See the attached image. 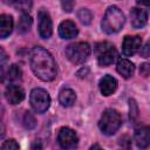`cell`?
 Returning <instances> with one entry per match:
<instances>
[{
  "instance_id": "5",
  "label": "cell",
  "mask_w": 150,
  "mask_h": 150,
  "mask_svg": "<svg viewBox=\"0 0 150 150\" xmlns=\"http://www.w3.org/2000/svg\"><path fill=\"white\" fill-rule=\"evenodd\" d=\"M95 52L97 54V62L102 67L110 66L117 59V50L109 42H100L95 47Z\"/></svg>"
},
{
  "instance_id": "10",
  "label": "cell",
  "mask_w": 150,
  "mask_h": 150,
  "mask_svg": "<svg viewBox=\"0 0 150 150\" xmlns=\"http://www.w3.org/2000/svg\"><path fill=\"white\" fill-rule=\"evenodd\" d=\"M6 100L11 104H19L25 98V90L16 84H9L5 91Z\"/></svg>"
},
{
  "instance_id": "11",
  "label": "cell",
  "mask_w": 150,
  "mask_h": 150,
  "mask_svg": "<svg viewBox=\"0 0 150 150\" xmlns=\"http://www.w3.org/2000/svg\"><path fill=\"white\" fill-rule=\"evenodd\" d=\"M79 34V29L76 27V25L70 21V20H64L60 23L59 26V35L62 39L69 40V39H74L76 35Z\"/></svg>"
},
{
  "instance_id": "4",
  "label": "cell",
  "mask_w": 150,
  "mask_h": 150,
  "mask_svg": "<svg viewBox=\"0 0 150 150\" xmlns=\"http://www.w3.org/2000/svg\"><path fill=\"white\" fill-rule=\"evenodd\" d=\"M90 55V46L87 42H75L66 48L67 59L74 64H81Z\"/></svg>"
},
{
  "instance_id": "7",
  "label": "cell",
  "mask_w": 150,
  "mask_h": 150,
  "mask_svg": "<svg viewBox=\"0 0 150 150\" xmlns=\"http://www.w3.org/2000/svg\"><path fill=\"white\" fill-rule=\"evenodd\" d=\"M77 135L76 132L68 128V127H63L60 129L59 134H57V143L60 144L61 148L63 149H71L75 148L77 145Z\"/></svg>"
},
{
  "instance_id": "23",
  "label": "cell",
  "mask_w": 150,
  "mask_h": 150,
  "mask_svg": "<svg viewBox=\"0 0 150 150\" xmlns=\"http://www.w3.org/2000/svg\"><path fill=\"white\" fill-rule=\"evenodd\" d=\"M74 5H75V0H61L62 9L67 13H70L74 9Z\"/></svg>"
},
{
  "instance_id": "17",
  "label": "cell",
  "mask_w": 150,
  "mask_h": 150,
  "mask_svg": "<svg viewBox=\"0 0 150 150\" xmlns=\"http://www.w3.org/2000/svg\"><path fill=\"white\" fill-rule=\"evenodd\" d=\"M59 101L63 107H71L76 101V94L70 88H63L59 94Z\"/></svg>"
},
{
  "instance_id": "16",
  "label": "cell",
  "mask_w": 150,
  "mask_h": 150,
  "mask_svg": "<svg viewBox=\"0 0 150 150\" xmlns=\"http://www.w3.org/2000/svg\"><path fill=\"white\" fill-rule=\"evenodd\" d=\"M14 21L11 15H0V39H6L13 30Z\"/></svg>"
},
{
  "instance_id": "21",
  "label": "cell",
  "mask_w": 150,
  "mask_h": 150,
  "mask_svg": "<svg viewBox=\"0 0 150 150\" xmlns=\"http://www.w3.org/2000/svg\"><path fill=\"white\" fill-rule=\"evenodd\" d=\"M22 122H23V125H25V128H26V129H33V128L36 125L35 117H34L29 111H27V112L25 114Z\"/></svg>"
},
{
  "instance_id": "26",
  "label": "cell",
  "mask_w": 150,
  "mask_h": 150,
  "mask_svg": "<svg viewBox=\"0 0 150 150\" xmlns=\"http://www.w3.org/2000/svg\"><path fill=\"white\" fill-rule=\"evenodd\" d=\"M6 79V71L2 66H0V82H4Z\"/></svg>"
},
{
  "instance_id": "20",
  "label": "cell",
  "mask_w": 150,
  "mask_h": 150,
  "mask_svg": "<svg viewBox=\"0 0 150 150\" xmlns=\"http://www.w3.org/2000/svg\"><path fill=\"white\" fill-rule=\"evenodd\" d=\"M77 18H79V20H80L83 25H89V23L91 22V20H93V14H91V12H90L89 9L82 8V9L79 11Z\"/></svg>"
},
{
  "instance_id": "25",
  "label": "cell",
  "mask_w": 150,
  "mask_h": 150,
  "mask_svg": "<svg viewBox=\"0 0 150 150\" xmlns=\"http://www.w3.org/2000/svg\"><path fill=\"white\" fill-rule=\"evenodd\" d=\"M139 73H141V75H143V76L146 77L149 75V73H150V66H149V63H143L141 66V68H139Z\"/></svg>"
},
{
  "instance_id": "30",
  "label": "cell",
  "mask_w": 150,
  "mask_h": 150,
  "mask_svg": "<svg viewBox=\"0 0 150 150\" xmlns=\"http://www.w3.org/2000/svg\"><path fill=\"white\" fill-rule=\"evenodd\" d=\"M5 4H8V5H13V4H16V2H20L21 0H2Z\"/></svg>"
},
{
  "instance_id": "3",
  "label": "cell",
  "mask_w": 150,
  "mask_h": 150,
  "mask_svg": "<svg viewBox=\"0 0 150 150\" xmlns=\"http://www.w3.org/2000/svg\"><path fill=\"white\" fill-rule=\"evenodd\" d=\"M121 125H122V117L120 112L115 109H107L102 114L101 120L98 122L100 130L102 131V134L107 136L114 135L120 129Z\"/></svg>"
},
{
  "instance_id": "8",
  "label": "cell",
  "mask_w": 150,
  "mask_h": 150,
  "mask_svg": "<svg viewBox=\"0 0 150 150\" xmlns=\"http://www.w3.org/2000/svg\"><path fill=\"white\" fill-rule=\"evenodd\" d=\"M39 19V34L42 39H49L53 33V23L49 13L46 9H40L38 12Z\"/></svg>"
},
{
  "instance_id": "27",
  "label": "cell",
  "mask_w": 150,
  "mask_h": 150,
  "mask_svg": "<svg viewBox=\"0 0 150 150\" xmlns=\"http://www.w3.org/2000/svg\"><path fill=\"white\" fill-rule=\"evenodd\" d=\"M141 54L143 55V57H148V56H149V43H146V45L144 46V50L141 52Z\"/></svg>"
},
{
  "instance_id": "28",
  "label": "cell",
  "mask_w": 150,
  "mask_h": 150,
  "mask_svg": "<svg viewBox=\"0 0 150 150\" xmlns=\"http://www.w3.org/2000/svg\"><path fill=\"white\" fill-rule=\"evenodd\" d=\"M137 4L139 5H144L145 7H148L150 5V0H137Z\"/></svg>"
},
{
  "instance_id": "15",
  "label": "cell",
  "mask_w": 150,
  "mask_h": 150,
  "mask_svg": "<svg viewBox=\"0 0 150 150\" xmlns=\"http://www.w3.org/2000/svg\"><path fill=\"white\" fill-rule=\"evenodd\" d=\"M116 69L118 71L120 75H122L124 79H129L134 75L135 73V66L134 63L128 60V59H120L117 61V66H116Z\"/></svg>"
},
{
  "instance_id": "2",
  "label": "cell",
  "mask_w": 150,
  "mask_h": 150,
  "mask_svg": "<svg viewBox=\"0 0 150 150\" xmlns=\"http://www.w3.org/2000/svg\"><path fill=\"white\" fill-rule=\"evenodd\" d=\"M125 23V16L122 11L116 6H110L103 16L102 29L107 34H115L120 32Z\"/></svg>"
},
{
  "instance_id": "13",
  "label": "cell",
  "mask_w": 150,
  "mask_h": 150,
  "mask_svg": "<svg viewBox=\"0 0 150 150\" xmlns=\"http://www.w3.org/2000/svg\"><path fill=\"white\" fill-rule=\"evenodd\" d=\"M131 25L134 28H142L148 22V13L141 8H132L130 12Z\"/></svg>"
},
{
  "instance_id": "9",
  "label": "cell",
  "mask_w": 150,
  "mask_h": 150,
  "mask_svg": "<svg viewBox=\"0 0 150 150\" xmlns=\"http://www.w3.org/2000/svg\"><path fill=\"white\" fill-rule=\"evenodd\" d=\"M142 46V39L139 36H129L127 35L122 43V53L124 56L135 55Z\"/></svg>"
},
{
  "instance_id": "24",
  "label": "cell",
  "mask_w": 150,
  "mask_h": 150,
  "mask_svg": "<svg viewBox=\"0 0 150 150\" xmlns=\"http://www.w3.org/2000/svg\"><path fill=\"white\" fill-rule=\"evenodd\" d=\"M1 148H2V149H19L20 145H19V143H18L15 139L11 138V139L5 141V142L2 143V145H1Z\"/></svg>"
},
{
  "instance_id": "1",
  "label": "cell",
  "mask_w": 150,
  "mask_h": 150,
  "mask_svg": "<svg viewBox=\"0 0 150 150\" xmlns=\"http://www.w3.org/2000/svg\"><path fill=\"white\" fill-rule=\"evenodd\" d=\"M30 68L41 81L48 82L56 77V63L52 54L42 47H34L30 53Z\"/></svg>"
},
{
  "instance_id": "19",
  "label": "cell",
  "mask_w": 150,
  "mask_h": 150,
  "mask_svg": "<svg viewBox=\"0 0 150 150\" xmlns=\"http://www.w3.org/2000/svg\"><path fill=\"white\" fill-rule=\"evenodd\" d=\"M6 77H7L8 80H11V81H15V80L21 79V69L19 68V66L12 64V66L8 68L7 73H6Z\"/></svg>"
},
{
  "instance_id": "29",
  "label": "cell",
  "mask_w": 150,
  "mask_h": 150,
  "mask_svg": "<svg viewBox=\"0 0 150 150\" xmlns=\"http://www.w3.org/2000/svg\"><path fill=\"white\" fill-rule=\"evenodd\" d=\"M5 135V125L2 124V122H0V138Z\"/></svg>"
},
{
  "instance_id": "6",
  "label": "cell",
  "mask_w": 150,
  "mask_h": 150,
  "mask_svg": "<svg viewBox=\"0 0 150 150\" xmlns=\"http://www.w3.org/2000/svg\"><path fill=\"white\" fill-rule=\"evenodd\" d=\"M29 102L32 108L38 114H43L50 105V96L42 88H35L30 91Z\"/></svg>"
},
{
  "instance_id": "18",
  "label": "cell",
  "mask_w": 150,
  "mask_h": 150,
  "mask_svg": "<svg viewBox=\"0 0 150 150\" xmlns=\"http://www.w3.org/2000/svg\"><path fill=\"white\" fill-rule=\"evenodd\" d=\"M30 26H32V18L27 13H23L20 16L19 22H18V29H19V32L22 33V34L23 33H27L29 30Z\"/></svg>"
},
{
  "instance_id": "12",
  "label": "cell",
  "mask_w": 150,
  "mask_h": 150,
  "mask_svg": "<svg viewBox=\"0 0 150 150\" xmlns=\"http://www.w3.org/2000/svg\"><path fill=\"white\" fill-rule=\"evenodd\" d=\"M116 89H117V81L115 77L110 75H105L100 80V90L102 95L110 96L116 91Z\"/></svg>"
},
{
  "instance_id": "22",
  "label": "cell",
  "mask_w": 150,
  "mask_h": 150,
  "mask_svg": "<svg viewBox=\"0 0 150 150\" xmlns=\"http://www.w3.org/2000/svg\"><path fill=\"white\" fill-rule=\"evenodd\" d=\"M129 108H130V120L135 121L138 116V107L135 100H129Z\"/></svg>"
},
{
  "instance_id": "14",
  "label": "cell",
  "mask_w": 150,
  "mask_h": 150,
  "mask_svg": "<svg viewBox=\"0 0 150 150\" xmlns=\"http://www.w3.org/2000/svg\"><path fill=\"white\" fill-rule=\"evenodd\" d=\"M135 142L136 145L141 149L148 148L150 144V129L149 127H141L135 131Z\"/></svg>"
},
{
  "instance_id": "31",
  "label": "cell",
  "mask_w": 150,
  "mask_h": 150,
  "mask_svg": "<svg viewBox=\"0 0 150 150\" xmlns=\"http://www.w3.org/2000/svg\"><path fill=\"white\" fill-rule=\"evenodd\" d=\"M94 148H98V149H101V146H100V145H97V144H95V145H93V146H91L90 149H94Z\"/></svg>"
}]
</instances>
